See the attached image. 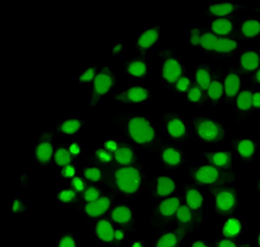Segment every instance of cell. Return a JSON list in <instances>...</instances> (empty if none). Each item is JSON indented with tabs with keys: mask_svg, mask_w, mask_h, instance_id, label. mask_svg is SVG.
I'll return each mask as SVG.
<instances>
[{
	"mask_svg": "<svg viewBox=\"0 0 260 247\" xmlns=\"http://www.w3.org/2000/svg\"><path fill=\"white\" fill-rule=\"evenodd\" d=\"M126 134L130 140L141 148H147L155 142L156 134L151 121L146 117L135 115L126 121Z\"/></svg>",
	"mask_w": 260,
	"mask_h": 247,
	"instance_id": "obj_1",
	"label": "cell"
},
{
	"mask_svg": "<svg viewBox=\"0 0 260 247\" xmlns=\"http://www.w3.org/2000/svg\"><path fill=\"white\" fill-rule=\"evenodd\" d=\"M160 59L159 74L163 85L173 91L178 79L188 72L182 61L172 50L163 49L158 53Z\"/></svg>",
	"mask_w": 260,
	"mask_h": 247,
	"instance_id": "obj_2",
	"label": "cell"
},
{
	"mask_svg": "<svg viewBox=\"0 0 260 247\" xmlns=\"http://www.w3.org/2000/svg\"><path fill=\"white\" fill-rule=\"evenodd\" d=\"M197 183L204 185H217L231 183L233 175L223 171L211 164H200L194 167L190 172Z\"/></svg>",
	"mask_w": 260,
	"mask_h": 247,
	"instance_id": "obj_3",
	"label": "cell"
},
{
	"mask_svg": "<svg viewBox=\"0 0 260 247\" xmlns=\"http://www.w3.org/2000/svg\"><path fill=\"white\" fill-rule=\"evenodd\" d=\"M142 179L140 169L132 165H121L114 170L116 186L125 194H133L138 191Z\"/></svg>",
	"mask_w": 260,
	"mask_h": 247,
	"instance_id": "obj_4",
	"label": "cell"
},
{
	"mask_svg": "<svg viewBox=\"0 0 260 247\" xmlns=\"http://www.w3.org/2000/svg\"><path fill=\"white\" fill-rule=\"evenodd\" d=\"M191 122L197 136L201 140L214 143L223 138L224 130L216 121L204 116L192 117Z\"/></svg>",
	"mask_w": 260,
	"mask_h": 247,
	"instance_id": "obj_5",
	"label": "cell"
},
{
	"mask_svg": "<svg viewBox=\"0 0 260 247\" xmlns=\"http://www.w3.org/2000/svg\"><path fill=\"white\" fill-rule=\"evenodd\" d=\"M163 127L166 136L173 141H185L191 135V128L188 122L177 113H165L163 117Z\"/></svg>",
	"mask_w": 260,
	"mask_h": 247,
	"instance_id": "obj_6",
	"label": "cell"
},
{
	"mask_svg": "<svg viewBox=\"0 0 260 247\" xmlns=\"http://www.w3.org/2000/svg\"><path fill=\"white\" fill-rule=\"evenodd\" d=\"M161 29L159 24L143 27L133 40L135 48L145 54L154 50L161 42Z\"/></svg>",
	"mask_w": 260,
	"mask_h": 247,
	"instance_id": "obj_7",
	"label": "cell"
},
{
	"mask_svg": "<svg viewBox=\"0 0 260 247\" xmlns=\"http://www.w3.org/2000/svg\"><path fill=\"white\" fill-rule=\"evenodd\" d=\"M88 221L90 223L92 235L100 244L110 246L114 243L115 229L107 217L104 216Z\"/></svg>",
	"mask_w": 260,
	"mask_h": 247,
	"instance_id": "obj_8",
	"label": "cell"
},
{
	"mask_svg": "<svg viewBox=\"0 0 260 247\" xmlns=\"http://www.w3.org/2000/svg\"><path fill=\"white\" fill-rule=\"evenodd\" d=\"M150 96L149 87L140 84L125 86L115 96L117 102L123 103H140L147 100Z\"/></svg>",
	"mask_w": 260,
	"mask_h": 247,
	"instance_id": "obj_9",
	"label": "cell"
},
{
	"mask_svg": "<svg viewBox=\"0 0 260 247\" xmlns=\"http://www.w3.org/2000/svg\"><path fill=\"white\" fill-rule=\"evenodd\" d=\"M147 54L138 53L134 57L126 59L124 63V77L137 79L146 78L149 72Z\"/></svg>",
	"mask_w": 260,
	"mask_h": 247,
	"instance_id": "obj_10",
	"label": "cell"
},
{
	"mask_svg": "<svg viewBox=\"0 0 260 247\" xmlns=\"http://www.w3.org/2000/svg\"><path fill=\"white\" fill-rule=\"evenodd\" d=\"M116 75L112 68L104 66L97 73L93 81V99L96 100L110 92L115 85Z\"/></svg>",
	"mask_w": 260,
	"mask_h": 247,
	"instance_id": "obj_11",
	"label": "cell"
},
{
	"mask_svg": "<svg viewBox=\"0 0 260 247\" xmlns=\"http://www.w3.org/2000/svg\"><path fill=\"white\" fill-rule=\"evenodd\" d=\"M111 205V197L102 195L98 199L91 202L84 203L76 210L83 215L85 219L89 221L105 216Z\"/></svg>",
	"mask_w": 260,
	"mask_h": 247,
	"instance_id": "obj_12",
	"label": "cell"
},
{
	"mask_svg": "<svg viewBox=\"0 0 260 247\" xmlns=\"http://www.w3.org/2000/svg\"><path fill=\"white\" fill-rule=\"evenodd\" d=\"M215 190L216 209L222 213L232 211L236 203V195L234 190L230 188H221Z\"/></svg>",
	"mask_w": 260,
	"mask_h": 247,
	"instance_id": "obj_13",
	"label": "cell"
},
{
	"mask_svg": "<svg viewBox=\"0 0 260 247\" xmlns=\"http://www.w3.org/2000/svg\"><path fill=\"white\" fill-rule=\"evenodd\" d=\"M223 92L226 100H232L239 94L241 86V79L238 74L234 70H230L224 75L223 80Z\"/></svg>",
	"mask_w": 260,
	"mask_h": 247,
	"instance_id": "obj_14",
	"label": "cell"
},
{
	"mask_svg": "<svg viewBox=\"0 0 260 247\" xmlns=\"http://www.w3.org/2000/svg\"><path fill=\"white\" fill-rule=\"evenodd\" d=\"M214 74L215 72L212 65L207 64H201L196 68L193 82L206 94L213 80Z\"/></svg>",
	"mask_w": 260,
	"mask_h": 247,
	"instance_id": "obj_15",
	"label": "cell"
},
{
	"mask_svg": "<svg viewBox=\"0 0 260 247\" xmlns=\"http://www.w3.org/2000/svg\"><path fill=\"white\" fill-rule=\"evenodd\" d=\"M160 158L164 165L169 168L177 167L183 161V155L181 150L172 146H166L162 148Z\"/></svg>",
	"mask_w": 260,
	"mask_h": 247,
	"instance_id": "obj_16",
	"label": "cell"
},
{
	"mask_svg": "<svg viewBox=\"0 0 260 247\" xmlns=\"http://www.w3.org/2000/svg\"><path fill=\"white\" fill-rule=\"evenodd\" d=\"M203 156L210 164L220 169L228 168L232 165V156L227 152H204Z\"/></svg>",
	"mask_w": 260,
	"mask_h": 247,
	"instance_id": "obj_17",
	"label": "cell"
},
{
	"mask_svg": "<svg viewBox=\"0 0 260 247\" xmlns=\"http://www.w3.org/2000/svg\"><path fill=\"white\" fill-rule=\"evenodd\" d=\"M108 212L109 213L108 218L113 224L119 225H125L129 223L132 219L131 209L125 205L114 206Z\"/></svg>",
	"mask_w": 260,
	"mask_h": 247,
	"instance_id": "obj_18",
	"label": "cell"
},
{
	"mask_svg": "<svg viewBox=\"0 0 260 247\" xmlns=\"http://www.w3.org/2000/svg\"><path fill=\"white\" fill-rule=\"evenodd\" d=\"M223 93V80L215 73L213 80L206 93V100L213 103H217L221 99Z\"/></svg>",
	"mask_w": 260,
	"mask_h": 247,
	"instance_id": "obj_19",
	"label": "cell"
},
{
	"mask_svg": "<svg viewBox=\"0 0 260 247\" xmlns=\"http://www.w3.org/2000/svg\"><path fill=\"white\" fill-rule=\"evenodd\" d=\"M52 247H78L77 233L73 230H66L52 242Z\"/></svg>",
	"mask_w": 260,
	"mask_h": 247,
	"instance_id": "obj_20",
	"label": "cell"
},
{
	"mask_svg": "<svg viewBox=\"0 0 260 247\" xmlns=\"http://www.w3.org/2000/svg\"><path fill=\"white\" fill-rule=\"evenodd\" d=\"M237 8V6L233 3H220L210 4L207 11L210 15L220 18L234 13Z\"/></svg>",
	"mask_w": 260,
	"mask_h": 247,
	"instance_id": "obj_21",
	"label": "cell"
},
{
	"mask_svg": "<svg viewBox=\"0 0 260 247\" xmlns=\"http://www.w3.org/2000/svg\"><path fill=\"white\" fill-rule=\"evenodd\" d=\"M233 24L228 19L218 18L210 22L209 30L217 36H223L229 34L232 30Z\"/></svg>",
	"mask_w": 260,
	"mask_h": 247,
	"instance_id": "obj_22",
	"label": "cell"
},
{
	"mask_svg": "<svg viewBox=\"0 0 260 247\" xmlns=\"http://www.w3.org/2000/svg\"><path fill=\"white\" fill-rule=\"evenodd\" d=\"M260 57L255 52L247 51L243 53L240 57V66L244 72H252L259 66Z\"/></svg>",
	"mask_w": 260,
	"mask_h": 247,
	"instance_id": "obj_23",
	"label": "cell"
},
{
	"mask_svg": "<svg viewBox=\"0 0 260 247\" xmlns=\"http://www.w3.org/2000/svg\"><path fill=\"white\" fill-rule=\"evenodd\" d=\"M53 199L60 205L68 206L75 202L78 198V193L71 189H62L53 194Z\"/></svg>",
	"mask_w": 260,
	"mask_h": 247,
	"instance_id": "obj_24",
	"label": "cell"
},
{
	"mask_svg": "<svg viewBox=\"0 0 260 247\" xmlns=\"http://www.w3.org/2000/svg\"><path fill=\"white\" fill-rule=\"evenodd\" d=\"M176 188L175 181L169 177H160L156 180L155 191L159 196L164 197L172 194Z\"/></svg>",
	"mask_w": 260,
	"mask_h": 247,
	"instance_id": "obj_25",
	"label": "cell"
},
{
	"mask_svg": "<svg viewBox=\"0 0 260 247\" xmlns=\"http://www.w3.org/2000/svg\"><path fill=\"white\" fill-rule=\"evenodd\" d=\"M83 126L81 120L76 118H70L61 121L58 126L60 132L65 135H73L77 133Z\"/></svg>",
	"mask_w": 260,
	"mask_h": 247,
	"instance_id": "obj_26",
	"label": "cell"
},
{
	"mask_svg": "<svg viewBox=\"0 0 260 247\" xmlns=\"http://www.w3.org/2000/svg\"><path fill=\"white\" fill-rule=\"evenodd\" d=\"M183 97L188 102L193 104H202L206 99L205 93L193 80Z\"/></svg>",
	"mask_w": 260,
	"mask_h": 247,
	"instance_id": "obj_27",
	"label": "cell"
},
{
	"mask_svg": "<svg viewBox=\"0 0 260 247\" xmlns=\"http://www.w3.org/2000/svg\"><path fill=\"white\" fill-rule=\"evenodd\" d=\"M180 206L179 199L176 197H172L167 198L161 202L159 210L162 216L170 217L176 214Z\"/></svg>",
	"mask_w": 260,
	"mask_h": 247,
	"instance_id": "obj_28",
	"label": "cell"
},
{
	"mask_svg": "<svg viewBox=\"0 0 260 247\" xmlns=\"http://www.w3.org/2000/svg\"><path fill=\"white\" fill-rule=\"evenodd\" d=\"M113 152L116 161L121 165H130L134 161V154L127 146H118V148Z\"/></svg>",
	"mask_w": 260,
	"mask_h": 247,
	"instance_id": "obj_29",
	"label": "cell"
},
{
	"mask_svg": "<svg viewBox=\"0 0 260 247\" xmlns=\"http://www.w3.org/2000/svg\"><path fill=\"white\" fill-rule=\"evenodd\" d=\"M238 47V43L234 40L224 37H217L212 52L222 53L233 51Z\"/></svg>",
	"mask_w": 260,
	"mask_h": 247,
	"instance_id": "obj_30",
	"label": "cell"
},
{
	"mask_svg": "<svg viewBox=\"0 0 260 247\" xmlns=\"http://www.w3.org/2000/svg\"><path fill=\"white\" fill-rule=\"evenodd\" d=\"M53 147L51 143L46 140L39 142L36 149V156L41 163L47 162L51 158Z\"/></svg>",
	"mask_w": 260,
	"mask_h": 247,
	"instance_id": "obj_31",
	"label": "cell"
},
{
	"mask_svg": "<svg viewBox=\"0 0 260 247\" xmlns=\"http://www.w3.org/2000/svg\"><path fill=\"white\" fill-rule=\"evenodd\" d=\"M187 206L192 210L200 209L203 204V198L200 192L196 189H189L185 195Z\"/></svg>",
	"mask_w": 260,
	"mask_h": 247,
	"instance_id": "obj_32",
	"label": "cell"
},
{
	"mask_svg": "<svg viewBox=\"0 0 260 247\" xmlns=\"http://www.w3.org/2000/svg\"><path fill=\"white\" fill-rule=\"evenodd\" d=\"M241 32L246 37L252 38L260 33V22L255 19H249L243 22Z\"/></svg>",
	"mask_w": 260,
	"mask_h": 247,
	"instance_id": "obj_33",
	"label": "cell"
},
{
	"mask_svg": "<svg viewBox=\"0 0 260 247\" xmlns=\"http://www.w3.org/2000/svg\"><path fill=\"white\" fill-rule=\"evenodd\" d=\"M252 92L249 90L240 91L237 96L236 104L237 108L242 111H247L252 107Z\"/></svg>",
	"mask_w": 260,
	"mask_h": 247,
	"instance_id": "obj_34",
	"label": "cell"
},
{
	"mask_svg": "<svg viewBox=\"0 0 260 247\" xmlns=\"http://www.w3.org/2000/svg\"><path fill=\"white\" fill-rule=\"evenodd\" d=\"M183 74L174 85L172 92L180 96H184L189 89L192 80L187 73Z\"/></svg>",
	"mask_w": 260,
	"mask_h": 247,
	"instance_id": "obj_35",
	"label": "cell"
},
{
	"mask_svg": "<svg viewBox=\"0 0 260 247\" xmlns=\"http://www.w3.org/2000/svg\"><path fill=\"white\" fill-rule=\"evenodd\" d=\"M27 211L26 201L20 196H16L13 198L9 203L7 209L9 214H23Z\"/></svg>",
	"mask_w": 260,
	"mask_h": 247,
	"instance_id": "obj_36",
	"label": "cell"
},
{
	"mask_svg": "<svg viewBox=\"0 0 260 247\" xmlns=\"http://www.w3.org/2000/svg\"><path fill=\"white\" fill-rule=\"evenodd\" d=\"M72 154L65 147L57 148L54 154V162L56 165L63 167L70 164L72 160Z\"/></svg>",
	"mask_w": 260,
	"mask_h": 247,
	"instance_id": "obj_37",
	"label": "cell"
},
{
	"mask_svg": "<svg viewBox=\"0 0 260 247\" xmlns=\"http://www.w3.org/2000/svg\"><path fill=\"white\" fill-rule=\"evenodd\" d=\"M241 228V224L239 220L231 218L224 225L223 233L227 237H234L240 233Z\"/></svg>",
	"mask_w": 260,
	"mask_h": 247,
	"instance_id": "obj_38",
	"label": "cell"
},
{
	"mask_svg": "<svg viewBox=\"0 0 260 247\" xmlns=\"http://www.w3.org/2000/svg\"><path fill=\"white\" fill-rule=\"evenodd\" d=\"M237 149L242 157L249 158L254 154L255 146L252 141L249 139H243L238 143Z\"/></svg>",
	"mask_w": 260,
	"mask_h": 247,
	"instance_id": "obj_39",
	"label": "cell"
},
{
	"mask_svg": "<svg viewBox=\"0 0 260 247\" xmlns=\"http://www.w3.org/2000/svg\"><path fill=\"white\" fill-rule=\"evenodd\" d=\"M203 27L200 26H190L188 28V40L193 48L200 49Z\"/></svg>",
	"mask_w": 260,
	"mask_h": 247,
	"instance_id": "obj_40",
	"label": "cell"
},
{
	"mask_svg": "<svg viewBox=\"0 0 260 247\" xmlns=\"http://www.w3.org/2000/svg\"><path fill=\"white\" fill-rule=\"evenodd\" d=\"M177 242L176 235L170 232L165 234L158 240L156 247H175Z\"/></svg>",
	"mask_w": 260,
	"mask_h": 247,
	"instance_id": "obj_41",
	"label": "cell"
},
{
	"mask_svg": "<svg viewBox=\"0 0 260 247\" xmlns=\"http://www.w3.org/2000/svg\"><path fill=\"white\" fill-rule=\"evenodd\" d=\"M102 196L101 190L96 187L90 186L86 188L82 194L84 203L91 202Z\"/></svg>",
	"mask_w": 260,
	"mask_h": 247,
	"instance_id": "obj_42",
	"label": "cell"
},
{
	"mask_svg": "<svg viewBox=\"0 0 260 247\" xmlns=\"http://www.w3.org/2000/svg\"><path fill=\"white\" fill-rule=\"evenodd\" d=\"M84 177L92 182H97L100 180L102 178V173L99 169L96 167H85L83 171Z\"/></svg>",
	"mask_w": 260,
	"mask_h": 247,
	"instance_id": "obj_43",
	"label": "cell"
},
{
	"mask_svg": "<svg viewBox=\"0 0 260 247\" xmlns=\"http://www.w3.org/2000/svg\"><path fill=\"white\" fill-rule=\"evenodd\" d=\"M176 217L181 223L186 224L190 222L192 220L190 209L186 205L180 206L176 213Z\"/></svg>",
	"mask_w": 260,
	"mask_h": 247,
	"instance_id": "obj_44",
	"label": "cell"
},
{
	"mask_svg": "<svg viewBox=\"0 0 260 247\" xmlns=\"http://www.w3.org/2000/svg\"><path fill=\"white\" fill-rule=\"evenodd\" d=\"M96 74V70L94 68H88L80 76L79 80L83 83L90 82L93 80Z\"/></svg>",
	"mask_w": 260,
	"mask_h": 247,
	"instance_id": "obj_45",
	"label": "cell"
},
{
	"mask_svg": "<svg viewBox=\"0 0 260 247\" xmlns=\"http://www.w3.org/2000/svg\"><path fill=\"white\" fill-rule=\"evenodd\" d=\"M71 185L72 188V190L76 192H83L85 191V184L81 179L78 177H74L71 181Z\"/></svg>",
	"mask_w": 260,
	"mask_h": 247,
	"instance_id": "obj_46",
	"label": "cell"
},
{
	"mask_svg": "<svg viewBox=\"0 0 260 247\" xmlns=\"http://www.w3.org/2000/svg\"><path fill=\"white\" fill-rule=\"evenodd\" d=\"M96 157L102 162L109 163L112 160V156L107 151L99 149L95 153Z\"/></svg>",
	"mask_w": 260,
	"mask_h": 247,
	"instance_id": "obj_47",
	"label": "cell"
},
{
	"mask_svg": "<svg viewBox=\"0 0 260 247\" xmlns=\"http://www.w3.org/2000/svg\"><path fill=\"white\" fill-rule=\"evenodd\" d=\"M75 168L73 165L69 164L61 170V174L65 178H72L75 174Z\"/></svg>",
	"mask_w": 260,
	"mask_h": 247,
	"instance_id": "obj_48",
	"label": "cell"
},
{
	"mask_svg": "<svg viewBox=\"0 0 260 247\" xmlns=\"http://www.w3.org/2000/svg\"><path fill=\"white\" fill-rule=\"evenodd\" d=\"M123 48V43L118 42L114 44L111 48V53L114 56H119L122 52Z\"/></svg>",
	"mask_w": 260,
	"mask_h": 247,
	"instance_id": "obj_49",
	"label": "cell"
},
{
	"mask_svg": "<svg viewBox=\"0 0 260 247\" xmlns=\"http://www.w3.org/2000/svg\"><path fill=\"white\" fill-rule=\"evenodd\" d=\"M252 105L256 109H260V92L257 91L252 94Z\"/></svg>",
	"mask_w": 260,
	"mask_h": 247,
	"instance_id": "obj_50",
	"label": "cell"
},
{
	"mask_svg": "<svg viewBox=\"0 0 260 247\" xmlns=\"http://www.w3.org/2000/svg\"><path fill=\"white\" fill-rule=\"evenodd\" d=\"M105 147L107 150L114 152L118 148V145L114 140H109L105 143Z\"/></svg>",
	"mask_w": 260,
	"mask_h": 247,
	"instance_id": "obj_51",
	"label": "cell"
},
{
	"mask_svg": "<svg viewBox=\"0 0 260 247\" xmlns=\"http://www.w3.org/2000/svg\"><path fill=\"white\" fill-rule=\"evenodd\" d=\"M70 153L74 155H77L80 153V148L77 143H73L69 147L68 149Z\"/></svg>",
	"mask_w": 260,
	"mask_h": 247,
	"instance_id": "obj_52",
	"label": "cell"
},
{
	"mask_svg": "<svg viewBox=\"0 0 260 247\" xmlns=\"http://www.w3.org/2000/svg\"><path fill=\"white\" fill-rule=\"evenodd\" d=\"M218 247H236V245L230 240L223 239L219 241Z\"/></svg>",
	"mask_w": 260,
	"mask_h": 247,
	"instance_id": "obj_53",
	"label": "cell"
},
{
	"mask_svg": "<svg viewBox=\"0 0 260 247\" xmlns=\"http://www.w3.org/2000/svg\"><path fill=\"white\" fill-rule=\"evenodd\" d=\"M124 238V233L120 229H116L114 231V238L116 241H120Z\"/></svg>",
	"mask_w": 260,
	"mask_h": 247,
	"instance_id": "obj_54",
	"label": "cell"
},
{
	"mask_svg": "<svg viewBox=\"0 0 260 247\" xmlns=\"http://www.w3.org/2000/svg\"><path fill=\"white\" fill-rule=\"evenodd\" d=\"M253 81L255 84L260 85V68L256 72L254 75Z\"/></svg>",
	"mask_w": 260,
	"mask_h": 247,
	"instance_id": "obj_55",
	"label": "cell"
},
{
	"mask_svg": "<svg viewBox=\"0 0 260 247\" xmlns=\"http://www.w3.org/2000/svg\"><path fill=\"white\" fill-rule=\"evenodd\" d=\"M191 247H208L206 244L201 241H194Z\"/></svg>",
	"mask_w": 260,
	"mask_h": 247,
	"instance_id": "obj_56",
	"label": "cell"
},
{
	"mask_svg": "<svg viewBox=\"0 0 260 247\" xmlns=\"http://www.w3.org/2000/svg\"><path fill=\"white\" fill-rule=\"evenodd\" d=\"M132 247H142L141 244L138 242H135L132 246Z\"/></svg>",
	"mask_w": 260,
	"mask_h": 247,
	"instance_id": "obj_57",
	"label": "cell"
},
{
	"mask_svg": "<svg viewBox=\"0 0 260 247\" xmlns=\"http://www.w3.org/2000/svg\"><path fill=\"white\" fill-rule=\"evenodd\" d=\"M258 242L259 246H260V233L259 234V235H258Z\"/></svg>",
	"mask_w": 260,
	"mask_h": 247,
	"instance_id": "obj_58",
	"label": "cell"
},
{
	"mask_svg": "<svg viewBox=\"0 0 260 247\" xmlns=\"http://www.w3.org/2000/svg\"><path fill=\"white\" fill-rule=\"evenodd\" d=\"M258 189H260V179H259V181L258 182Z\"/></svg>",
	"mask_w": 260,
	"mask_h": 247,
	"instance_id": "obj_59",
	"label": "cell"
},
{
	"mask_svg": "<svg viewBox=\"0 0 260 247\" xmlns=\"http://www.w3.org/2000/svg\"><path fill=\"white\" fill-rule=\"evenodd\" d=\"M242 247H249V246H247V245H244V246H242Z\"/></svg>",
	"mask_w": 260,
	"mask_h": 247,
	"instance_id": "obj_60",
	"label": "cell"
}]
</instances>
